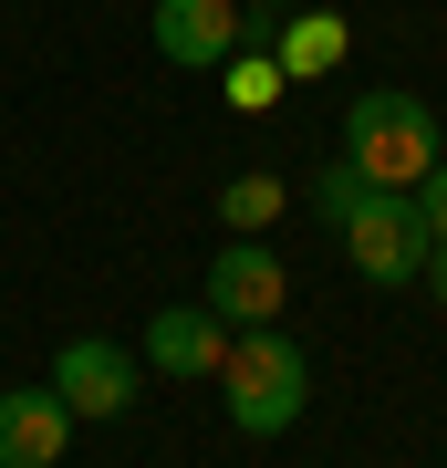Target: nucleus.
<instances>
[{"label": "nucleus", "instance_id": "14", "mask_svg": "<svg viewBox=\"0 0 447 468\" xmlns=\"http://www.w3.org/2000/svg\"><path fill=\"white\" fill-rule=\"evenodd\" d=\"M416 282H427V292L447 302V239H427V271H416Z\"/></svg>", "mask_w": 447, "mask_h": 468}, {"label": "nucleus", "instance_id": "10", "mask_svg": "<svg viewBox=\"0 0 447 468\" xmlns=\"http://www.w3.org/2000/svg\"><path fill=\"white\" fill-rule=\"evenodd\" d=\"M282 177H229V187H218V218H229V229L239 239H261V229H282Z\"/></svg>", "mask_w": 447, "mask_h": 468}, {"label": "nucleus", "instance_id": "11", "mask_svg": "<svg viewBox=\"0 0 447 468\" xmlns=\"http://www.w3.org/2000/svg\"><path fill=\"white\" fill-rule=\"evenodd\" d=\"M271 94H282V63H271V52H229V104L239 115H261Z\"/></svg>", "mask_w": 447, "mask_h": 468}, {"label": "nucleus", "instance_id": "15", "mask_svg": "<svg viewBox=\"0 0 447 468\" xmlns=\"http://www.w3.org/2000/svg\"><path fill=\"white\" fill-rule=\"evenodd\" d=\"M239 11H250V21H282V11H302V0H239Z\"/></svg>", "mask_w": 447, "mask_h": 468}, {"label": "nucleus", "instance_id": "8", "mask_svg": "<svg viewBox=\"0 0 447 468\" xmlns=\"http://www.w3.org/2000/svg\"><path fill=\"white\" fill-rule=\"evenodd\" d=\"M73 448V406L52 385H11L0 396V468H52Z\"/></svg>", "mask_w": 447, "mask_h": 468}, {"label": "nucleus", "instance_id": "2", "mask_svg": "<svg viewBox=\"0 0 447 468\" xmlns=\"http://www.w3.org/2000/svg\"><path fill=\"white\" fill-rule=\"evenodd\" d=\"M437 115L416 94H396V84H375V94H354V115H344V167L365 177V187H416L437 167Z\"/></svg>", "mask_w": 447, "mask_h": 468}, {"label": "nucleus", "instance_id": "5", "mask_svg": "<svg viewBox=\"0 0 447 468\" xmlns=\"http://www.w3.org/2000/svg\"><path fill=\"white\" fill-rule=\"evenodd\" d=\"M282 302H292V271H282V250L271 239H229V250L208 261V313L229 323H282Z\"/></svg>", "mask_w": 447, "mask_h": 468}, {"label": "nucleus", "instance_id": "4", "mask_svg": "<svg viewBox=\"0 0 447 468\" xmlns=\"http://www.w3.org/2000/svg\"><path fill=\"white\" fill-rule=\"evenodd\" d=\"M135 375H146V365H135L125 344H104V334H73L63 354H52V396L73 406V427H83V417L115 427L125 406H135Z\"/></svg>", "mask_w": 447, "mask_h": 468}, {"label": "nucleus", "instance_id": "9", "mask_svg": "<svg viewBox=\"0 0 447 468\" xmlns=\"http://www.w3.org/2000/svg\"><path fill=\"white\" fill-rule=\"evenodd\" d=\"M271 32H282V52H271V63H282V84H292V73L344 63V21H333V11H282Z\"/></svg>", "mask_w": 447, "mask_h": 468}, {"label": "nucleus", "instance_id": "12", "mask_svg": "<svg viewBox=\"0 0 447 468\" xmlns=\"http://www.w3.org/2000/svg\"><path fill=\"white\" fill-rule=\"evenodd\" d=\"M354 198H365V177H354V167H344V156H333V167L313 177V208L333 218V229H344V218H354Z\"/></svg>", "mask_w": 447, "mask_h": 468}, {"label": "nucleus", "instance_id": "3", "mask_svg": "<svg viewBox=\"0 0 447 468\" xmlns=\"http://www.w3.org/2000/svg\"><path fill=\"white\" fill-rule=\"evenodd\" d=\"M333 239H344V261L365 271L375 292H396V282H416V271H427V218H416L406 187H365V198H354V218H344Z\"/></svg>", "mask_w": 447, "mask_h": 468}, {"label": "nucleus", "instance_id": "6", "mask_svg": "<svg viewBox=\"0 0 447 468\" xmlns=\"http://www.w3.org/2000/svg\"><path fill=\"white\" fill-rule=\"evenodd\" d=\"M239 32H250L239 0H156V52L177 73H218L239 52Z\"/></svg>", "mask_w": 447, "mask_h": 468}, {"label": "nucleus", "instance_id": "1", "mask_svg": "<svg viewBox=\"0 0 447 468\" xmlns=\"http://www.w3.org/2000/svg\"><path fill=\"white\" fill-rule=\"evenodd\" d=\"M218 406H229L239 437H292L302 406H313V365L282 323H239L229 334V365H218Z\"/></svg>", "mask_w": 447, "mask_h": 468}, {"label": "nucleus", "instance_id": "7", "mask_svg": "<svg viewBox=\"0 0 447 468\" xmlns=\"http://www.w3.org/2000/svg\"><path fill=\"white\" fill-rule=\"evenodd\" d=\"M135 365H156V375H177V385H218V365H229V323L208 313V302H166V313L146 323V354Z\"/></svg>", "mask_w": 447, "mask_h": 468}, {"label": "nucleus", "instance_id": "13", "mask_svg": "<svg viewBox=\"0 0 447 468\" xmlns=\"http://www.w3.org/2000/svg\"><path fill=\"white\" fill-rule=\"evenodd\" d=\"M406 198H416V218H427V239H447V156H437V167L406 187Z\"/></svg>", "mask_w": 447, "mask_h": 468}]
</instances>
